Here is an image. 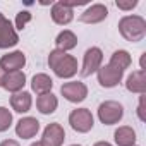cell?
<instances>
[{"label":"cell","instance_id":"cell-1","mask_svg":"<svg viewBox=\"0 0 146 146\" xmlns=\"http://www.w3.org/2000/svg\"><path fill=\"white\" fill-rule=\"evenodd\" d=\"M48 65L55 74L62 79H69L72 76H76L78 72V60L76 57H72L62 50H52L48 55Z\"/></svg>","mask_w":146,"mask_h":146},{"label":"cell","instance_id":"cell-2","mask_svg":"<svg viewBox=\"0 0 146 146\" xmlns=\"http://www.w3.org/2000/svg\"><path fill=\"white\" fill-rule=\"evenodd\" d=\"M119 31L127 41L137 43L146 36V21L141 16H124L119 21Z\"/></svg>","mask_w":146,"mask_h":146},{"label":"cell","instance_id":"cell-3","mask_svg":"<svg viewBox=\"0 0 146 146\" xmlns=\"http://www.w3.org/2000/svg\"><path fill=\"white\" fill-rule=\"evenodd\" d=\"M122 117H124V107L119 102L107 100L98 107V119L105 125H113V124L120 122Z\"/></svg>","mask_w":146,"mask_h":146},{"label":"cell","instance_id":"cell-4","mask_svg":"<svg viewBox=\"0 0 146 146\" xmlns=\"http://www.w3.org/2000/svg\"><path fill=\"white\" fill-rule=\"evenodd\" d=\"M69 124L74 131L84 134V132H90L93 129L95 120H93V115L88 108H76L69 115Z\"/></svg>","mask_w":146,"mask_h":146},{"label":"cell","instance_id":"cell-5","mask_svg":"<svg viewBox=\"0 0 146 146\" xmlns=\"http://www.w3.org/2000/svg\"><path fill=\"white\" fill-rule=\"evenodd\" d=\"M103 62V52L98 46H91L84 52V58H83V67H81V76L88 78L93 72H96L102 67Z\"/></svg>","mask_w":146,"mask_h":146},{"label":"cell","instance_id":"cell-6","mask_svg":"<svg viewBox=\"0 0 146 146\" xmlns=\"http://www.w3.org/2000/svg\"><path fill=\"white\" fill-rule=\"evenodd\" d=\"M60 93H62V96H64L67 102H70V103H81V102L88 96V88H86V84L81 83V81H70V83L62 84Z\"/></svg>","mask_w":146,"mask_h":146},{"label":"cell","instance_id":"cell-7","mask_svg":"<svg viewBox=\"0 0 146 146\" xmlns=\"http://www.w3.org/2000/svg\"><path fill=\"white\" fill-rule=\"evenodd\" d=\"M96 74H98V83L100 86L103 88H113L117 86L120 81H122V76H124V70L107 64V65H102L98 70H96Z\"/></svg>","mask_w":146,"mask_h":146},{"label":"cell","instance_id":"cell-8","mask_svg":"<svg viewBox=\"0 0 146 146\" xmlns=\"http://www.w3.org/2000/svg\"><path fill=\"white\" fill-rule=\"evenodd\" d=\"M19 43V36L12 28V23L0 12V48H11Z\"/></svg>","mask_w":146,"mask_h":146},{"label":"cell","instance_id":"cell-9","mask_svg":"<svg viewBox=\"0 0 146 146\" xmlns=\"http://www.w3.org/2000/svg\"><path fill=\"white\" fill-rule=\"evenodd\" d=\"M65 139V131L60 124L53 122V124H48L43 131V137H41V144L43 146H62Z\"/></svg>","mask_w":146,"mask_h":146},{"label":"cell","instance_id":"cell-10","mask_svg":"<svg viewBox=\"0 0 146 146\" xmlns=\"http://www.w3.org/2000/svg\"><path fill=\"white\" fill-rule=\"evenodd\" d=\"M107 16H108V9L103 4H93L79 16V21L84 24H98V23L105 21Z\"/></svg>","mask_w":146,"mask_h":146},{"label":"cell","instance_id":"cell-11","mask_svg":"<svg viewBox=\"0 0 146 146\" xmlns=\"http://www.w3.org/2000/svg\"><path fill=\"white\" fill-rule=\"evenodd\" d=\"M24 65H26V55L23 52H19V50L11 52V53H7V55H4L0 58V67H2L5 72L21 70Z\"/></svg>","mask_w":146,"mask_h":146},{"label":"cell","instance_id":"cell-12","mask_svg":"<svg viewBox=\"0 0 146 146\" xmlns=\"http://www.w3.org/2000/svg\"><path fill=\"white\" fill-rule=\"evenodd\" d=\"M40 131V122L35 117H24L16 124V134L23 139L35 137Z\"/></svg>","mask_w":146,"mask_h":146},{"label":"cell","instance_id":"cell-13","mask_svg":"<svg viewBox=\"0 0 146 146\" xmlns=\"http://www.w3.org/2000/svg\"><path fill=\"white\" fill-rule=\"evenodd\" d=\"M125 88L131 93L144 95V91H146V72H144V69H139V70L132 72L125 81Z\"/></svg>","mask_w":146,"mask_h":146},{"label":"cell","instance_id":"cell-14","mask_svg":"<svg viewBox=\"0 0 146 146\" xmlns=\"http://www.w3.org/2000/svg\"><path fill=\"white\" fill-rule=\"evenodd\" d=\"M52 19L55 24H60V26H65L69 24L72 19H74V11L69 9L67 5H64L62 2H55L52 5Z\"/></svg>","mask_w":146,"mask_h":146},{"label":"cell","instance_id":"cell-15","mask_svg":"<svg viewBox=\"0 0 146 146\" xmlns=\"http://www.w3.org/2000/svg\"><path fill=\"white\" fill-rule=\"evenodd\" d=\"M26 84V74L23 70H16V72H7L5 79H4V86L7 91L11 93H19Z\"/></svg>","mask_w":146,"mask_h":146},{"label":"cell","instance_id":"cell-16","mask_svg":"<svg viewBox=\"0 0 146 146\" xmlns=\"http://www.w3.org/2000/svg\"><path fill=\"white\" fill-rule=\"evenodd\" d=\"M31 103H33V98H31V95L28 91H19V93H14L11 96V105H12L14 112H17V113L29 112Z\"/></svg>","mask_w":146,"mask_h":146},{"label":"cell","instance_id":"cell-17","mask_svg":"<svg viewBox=\"0 0 146 146\" xmlns=\"http://www.w3.org/2000/svg\"><path fill=\"white\" fill-rule=\"evenodd\" d=\"M31 88L33 91L40 96V95H45V93H52V88H53V81L50 76L46 74H35L33 76V81H31Z\"/></svg>","mask_w":146,"mask_h":146},{"label":"cell","instance_id":"cell-18","mask_svg":"<svg viewBox=\"0 0 146 146\" xmlns=\"http://www.w3.org/2000/svg\"><path fill=\"white\" fill-rule=\"evenodd\" d=\"M36 107L38 110L43 113V115H50L57 110L58 107V100L53 93H45V95H40L38 100H36Z\"/></svg>","mask_w":146,"mask_h":146},{"label":"cell","instance_id":"cell-19","mask_svg":"<svg viewBox=\"0 0 146 146\" xmlns=\"http://www.w3.org/2000/svg\"><path fill=\"white\" fill-rule=\"evenodd\" d=\"M113 139L117 146H134L136 143V132L129 125H122L113 132Z\"/></svg>","mask_w":146,"mask_h":146},{"label":"cell","instance_id":"cell-20","mask_svg":"<svg viewBox=\"0 0 146 146\" xmlns=\"http://www.w3.org/2000/svg\"><path fill=\"white\" fill-rule=\"evenodd\" d=\"M55 45H57V50H62V52H69V50H72V48H76V45H78V36L72 33V31H69V29H64L62 33H58V36H57V40H55Z\"/></svg>","mask_w":146,"mask_h":146},{"label":"cell","instance_id":"cell-21","mask_svg":"<svg viewBox=\"0 0 146 146\" xmlns=\"http://www.w3.org/2000/svg\"><path fill=\"white\" fill-rule=\"evenodd\" d=\"M131 62H132V58H131L129 52H125V50H117V52L112 53L108 64L113 65V67H117V69H120V70H125V69L131 65Z\"/></svg>","mask_w":146,"mask_h":146},{"label":"cell","instance_id":"cell-22","mask_svg":"<svg viewBox=\"0 0 146 146\" xmlns=\"http://www.w3.org/2000/svg\"><path fill=\"white\" fill-rule=\"evenodd\" d=\"M11 124H12V113L9 112V108L0 107V132L7 131Z\"/></svg>","mask_w":146,"mask_h":146},{"label":"cell","instance_id":"cell-23","mask_svg":"<svg viewBox=\"0 0 146 146\" xmlns=\"http://www.w3.org/2000/svg\"><path fill=\"white\" fill-rule=\"evenodd\" d=\"M31 12L29 11H21L19 14H17V17H16V28L17 29H24L26 28V24L31 21Z\"/></svg>","mask_w":146,"mask_h":146},{"label":"cell","instance_id":"cell-24","mask_svg":"<svg viewBox=\"0 0 146 146\" xmlns=\"http://www.w3.org/2000/svg\"><path fill=\"white\" fill-rule=\"evenodd\" d=\"M115 5L122 11H132L136 5H137V0H117Z\"/></svg>","mask_w":146,"mask_h":146},{"label":"cell","instance_id":"cell-25","mask_svg":"<svg viewBox=\"0 0 146 146\" xmlns=\"http://www.w3.org/2000/svg\"><path fill=\"white\" fill-rule=\"evenodd\" d=\"M137 117H139V120H146V117H144V96H141V100H139V107H137Z\"/></svg>","mask_w":146,"mask_h":146},{"label":"cell","instance_id":"cell-26","mask_svg":"<svg viewBox=\"0 0 146 146\" xmlns=\"http://www.w3.org/2000/svg\"><path fill=\"white\" fill-rule=\"evenodd\" d=\"M0 146H19V143L14 141V139H5V141L0 143Z\"/></svg>","mask_w":146,"mask_h":146},{"label":"cell","instance_id":"cell-27","mask_svg":"<svg viewBox=\"0 0 146 146\" xmlns=\"http://www.w3.org/2000/svg\"><path fill=\"white\" fill-rule=\"evenodd\" d=\"M5 74H7V72H5L2 67H0V86H4V79H5Z\"/></svg>","mask_w":146,"mask_h":146},{"label":"cell","instance_id":"cell-28","mask_svg":"<svg viewBox=\"0 0 146 146\" xmlns=\"http://www.w3.org/2000/svg\"><path fill=\"white\" fill-rule=\"evenodd\" d=\"M95 146H112V144L107 141H98V143H95Z\"/></svg>","mask_w":146,"mask_h":146},{"label":"cell","instance_id":"cell-29","mask_svg":"<svg viewBox=\"0 0 146 146\" xmlns=\"http://www.w3.org/2000/svg\"><path fill=\"white\" fill-rule=\"evenodd\" d=\"M29 146H43V144H41V143L38 141V143H33V144H29Z\"/></svg>","mask_w":146,"mask_h":146},{"label":"cell","instance_id":"cell-30","mask_svg":"<svg viewBox=\"0 0 146 146\" xmlns=\"http://www.w3.org/2000/svg\"><path fill=\"white\" fill-rule=\"evenodd\" d=\"M70 146H81V144H70Z\"/></svg>","mask_w":146,"mask_h":146}]
</instances>
